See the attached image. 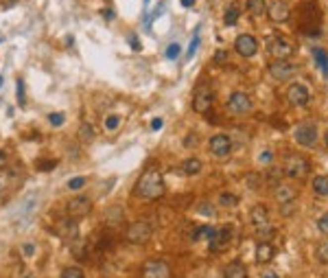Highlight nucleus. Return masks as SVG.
<instances>
[{
  "label": "nucleus",
  "instance_id": "1",
  "mask_svg": "<svg viewBox=\"0 0 328 278\" xmlns=\"http://www.w3.org/2000/svg\"><path fill=\"white\" fill-rule=\"evenodd\" d=\"M164 193H166V184H164V175L160 171V167H147L145 171L140 173L138 182L134 186V195L142 197V199H160Z\"/></svg>",
  "mask_w": 328,
  "mask_h": 278
},
{
  "label": "nucleus",
  "instance_id": "2",
  "mask_svg": "<svg viewBox=\"0 0 328 278\" xmlns=\"http://www.w3.org/2000/svg\"><path fill=\"white\" fill-rule=\"evenodd\" d=\"M282 171H284L287 177H291V180H304V177L311 173V165H309V160H306L304 156L291 154V156L284 158Z\"/></svg>",
  "mask_w": 328,
  "mask_h": 278
},
{
  "label": "nucleus",
  "instance_id": "3",
  "mask_svg": "<svg viewBox=\"0 0 328 278\" xmlns=\"http://www.w3.org/2000/svg\"><path fill=\"white\" fill-rule=\"evenodd\" d=\"M153 237V225L149 222H134L129 223V228H127L125 232V241L131 245H142L147 243Z\"/></svg>",
  "mask_w": 328,
  "mask_h": 278
},
{
  "label": "nucleus",
  "instance_id": "4",
  "mask_svg": "<svg viewBox=\"0 0 328 278\" xmlns=\"http://www.w3.org/2000/svg\"><path fill=\"white\" fill-rule=\"evenodd\" d=\"M140 278H173V270L166 261L149 259V261H145V265H142Z\"/></svg>",
  "mask_w": 328,
  "mask_h": 278
},
{
  "label": "nucleus",
  "instance_id": "5",
  "mask_svg": "<svg viewBox=\"0 0 328 278\" xmlns=\"http://www.w3.org/2000/svg\"><path fill=\"white\" fill-rule=\"evenodd\" d=\"M53 232H55L59 239L72 243V241H77V237H79V223H77V219H72V217H68V215H66V217H61V219H57V222H55Z\"/></svg>",
  "mask_w": 328,
  "mask_h": 278
},
{
  "label": "nucleus",
  "instance_id": "6",
  "mask_svg": "<svg viewBox=\"0 0 328 278\" xmlns=\"http://www.w3.org/2000/svg\"><path fill=\"white\" fill-rule=\"evenodd\" d=\"M293 138H295V143L298 145H302V147H315L317 143V127H315V123H311V120H304V123H300L298 127L293 129Z\"/></svg>",
  "mask_w": 328,
  "mask_h": 278
},
{
  "label": "nucleus",
  "instance_id": "7",
  "mask_svg": "<svg viewBox=\"0 0 328 278\" xmlns=\"http://www.w3.org/2000/svg\"><path fill=\"white\" fill-rule=\"evenodd\" d=\"M215 103V94L208 86H197V90L193 94V110L197 114H208L213 110Z\"/></svg>",
  "mask_w": 328,
  "mask_h": 278
},
{
  "label": "nucleus",
  "instance_id": "8",
  "mask_svg": "<svg viewBox=\"0 0 328 278\" xmlns=\"http://www.w3.org/2000/svg\"><path fill=\"white\" fill-rule=\"evenodd\" d=\"M92 211V199L90 197H83V195H77V197H70L66 202V215L72 219H81L90 215Z\"/></svg>",
  "mask_w": 328,
  "mask_h": 278
},
{
  "label": "nucleus",
  "instance_id": "9",
  "mask_svg": "<svg viewBox=\"0 0 328 278\" xmlns=\"http://www.w3.org/2000/svg\"><path fill=\"white\" fill-rule=\"evenodd\" d=\"M267 49H269V53L273 55V59H289V57L295 53V46L284 38H269Z\"/></svg>",
  "mask_w": 328,
  "mask_h": 278
},
{
  "label": "nucleus",
  "instance_id": "10",
  "mask_svg": "<svg viewBox=\"0 0 328 278\" xmlns=\"http://www.w3.org/2000/svg\"><path fill=\"white\" fill-rule=\"evenodd\" d=\"M295 70H298V66L291 64L289 59H273L272 64H269V75H272L276 81L291 79V77L295 75Z\"/></svg>",
  "mask_w": 328,
  "mask_h": 278
},
{
  "label": "nucleus",
  "instance_id": "11",
  "mask_svg": "<svg viewBox=\"0 0 328 278\" xmlns=\"http://www.w3.org/2000/svg\"><path fill=\"white\" fill-rule=\"evenodd\" d=\"M208 149H210V154H213L215 158H227V156H230V149H232L230 136H225V134L213 136L210 143H208Z\"/></svg>",
  "mask_w": 328,
  "mask_h": 278
},
{
  "label": "nucleus",
  "instance_id": "12",
  "mask_svg": "<svg viewBox=\"0 0 328 278\" xmlns=\"http://www.w3.org/2000/svg\"><path fill=\"white\" fill-rule=\"evenodd\" d=\"M230 239H232L230 225H217L213 239L208 241V245H210V250H213V252H223L227 245H230Z\"/></svg>",
  "mask_w": 328,
  "mask_h": 278
},
{
  "label": "nucleus",
  "instance_id": "13",
  "mask_svg": "<svg viewBox=\"0 0 328 278\" xmlns=\"http://www.w3.org/2000/svg\"><path fill=\"white\" fill-rule=\"evenodd\" d=\"M227 110L234 114H247L252 112V99L245 92H232L227 99Z\"/></svg>",
  "mask_w": 328,
  "mask_h": 278
},
{
  "label": "nucleus",
  "instance_id": "14",
  "mask_svg": "<svg viewBox=\"0 0 328 278\" xmlns=\"http://www.w3.org/2000/svg\"><path fill=\"white\" fill-rule=\"evenodd\" d=\"M234 51L239 55L243 57H254L256 55V51H258V40L254 38V35H239L234 42Z\"/></svg>",
  "mask_w": 328,
  "mask_h": 278
},
{
  "label": "nucleus",
  "instance_id": "15",
  "mask_svg": "<svg viewBox=\"0 0 328 278\" xmlns=\"http://www.w3.org/2000/svg\"><path fill=\"white\" fill-rule=\"evenodd\" d=\"M287 101L291 106H306L309 103V90H306V86L302 83H291L287 88Z\"/></svg>",
  "mask_w": 328,
  "mask_h": 278
},
{
  "label": "nucleus",
  "instance_id": "16",
  "mask_svg": "<svg viewBox=\"0 0 328 278\" xmlns=\"http://www.w3.org/2000/svg\"><path fill=\"white\" fill-rule=\"evenodd\" d=\"M267 15H269V20L272 22H276V24H284L289 20V15H291V9L287 7V2H273V4H269L267 7Z\"/></svg>",
  "mask_w": 328,
  "mask_h": 278
},
{
  "label": "nucleus",
  "instance_id": "17",
  "mask_svg": "<svg viewBox=\"0 0 328 278\" xmlns=\"http://www.w3.org/2000/svg\"><path fill=\"white\" fill-rule=\"evenodd\" d=\"M276 256V248H273L269 241H258V245H256V261L261 265H265L269 263V261Z\"/></svg>",
  "mask_w": 328,
  "mask_h": 278
},
{
  "label": "nucleus",
  "instance_id": "18",
  "mask_svg": "<svg viewBox=\"0 0 328 278\" xmlns=\"http://www.w3.org/2000/svg\"><path fill=\"white\" fill-rule=\"evenodd\" d=\"M250 219H252V223L256 225V228H261V225H265V223H272L269 222V211H267L265 204H256V206L252 208V213H250Z\"/></svg>",
  "mask_w": 328,
  "mask_h": 278
},
{
  "label": "nucleus",
  "instance_id": "19",
  "mask_svg": "<svg viewBox=\"0 0 328 278\" xmlns=\"http://www.w3.org/2000/svg\"><path fill=\"white\" fill-rule=\"evenodd\" d=\"M223 278H247V267L241 261H232L223 270Z\"/></svg>",
  "mask_w": 328,
  "mask_h": 278
},
{
  "label": "nucleus",
  "instance_id": "20",
  "mask_svg": "<svg viewBox=\"0 0 328 278\" xmlns=\"http://www.w3.org/2000/svg\"><path fill=\"white\" fill-rule=\"evenodd\" d=\"M276 202L280 204V206H284V204H291L295 199V191L291 186H276Z\"/></svg>",
  "mask_w": 328,
  "mask_h": 278
},
{
  "label": "nucleus",
  "instance_id": "21",
  "mask_svg": "<svg viewBox=\"0 0 328 278\" xmlns=\"http://www.w3.org/2000/svg\"><path fill=\"white\" fill-rule=\"evenodd\" d=\"M213 234H215V225H197V228L190 232V241H210L213 239Z\"/></svg>",
  "mask_w": 328,
  "mask_h": 278
},
{
  "label": "nucleus",
  "instance_id": "22",
  "mask_svg": "<svg viewBox=\"0 0 328 278\" xmlns=\"http://www.w3.org/2000/svg\"><path fill=\"white\" fill-rule=\"evenodd\" d=\"M202 171V160L199 158H186L182 162V173L184 175H197Z\"/></svg>",
  "mask_w": 328,
  "mask_h": 278
},
{
  "label": "nucleus",
  "instance_id": "23",
  "mask_svg": "<svg viewBox=\"0 0 328 278\" xmlns=\"http://www.w3.org/2000/svg\"><path fill=\"white\" fill-rule=\"evenodd\" d=\"M77 138L81 140V143H92L94 138H97V132H94V127L88 123H81V127H79V132H77Z\"/></svg>",
  "mask_w": 328,
  "mask_h": 278
},
{
  "label": "nucleus",
  "instance_id": "24",
  "mask_svg": "<svg viewBox=\"0 0 328 278\" xmlns=\"http://www.w3.org/2000/svg\"><path fill=\"white\" fill-rule=\"evenodd\" d=\"M245 7H247V11H250L252 15H258V18L267 13V2H265V0H247Z\"/></svg>",
  "mask_w": 328,
  "mask_h": 278
},
{
  "label": "nucleus",
  "instance_id": "25",
  "mask_svg": "<svg viewBox=\"0 0 328 278\" xmlns=\"http://www.w3.org/2000/svg\"><path fill=\"white\" fill-rule=\"evenodd\" d=\"M313 59L315 64L322 68V72H324V77H328V53L324 49H313Z\"/></svg>",
  "mask_w": 328,
  "mask_h": 278
},
{
  "label": "nucleus",
  "instance_id": "26",
  "mask_svg": "<svg viewBox=\"0 0 328 278\" xmlns=\"http://www.w3.org/2000/svg\"><path fill=\"white\" fill-rule=\"evenodd\" d=\"M239 15H241V9L236 7V4H230V7L225 9V15H223L225 27H234V24L239 22Z\"/></svg>",
  "mask_w": 328,
  "mask_h": 278
},
{
  "label": "nucleus",
  "instance_id": "27",
  "mask_svg": "<svg viewBox=\"0 0 328 278\" xmlns=\"http://www.w3.org/2000/svg\"><path fill=\"white\" fill-rule=\"evenodd\" d=\"M313 191L320 197H328V175H317L313 180Z\"/></svg>",
  "mask_w": 328,
  "mask_h": 278
},
{
  "label": "nucleus",
  "instance_id": "28",
  "mask_svg": "<svg viewBox=\"0 0 328 278\" xmlns=\"http://www.w3.org/2000/svg\"><path fill=\"white\" fill-rule=\"evenodd\" d=\"M120 123H123V118L118 114H108L103 120V127H105V132H116L120 127Z\"/></svg>",
  "mask_w": 328,
  "mask_h": 278
},
{
  "label": "nucleus",
  "instance_id": "29",
  "mask_svg": "<svg viewBox=\"0 0 328 278\" xmlns=\"http://www.w3.org/2000/svg\"><path fill=\"white\" fill-rule=\"evenodd\" d=\"M59 278H86V272H83L81 267H77V265H68V267L61 270Z\"/></svg>",
  "mask_w": 328,
  "mask_h": 278
},
{
  "label": "nucleus",
  "instance_id": "30",
  "mask_svg": "<svg viewBox=\"0 0 328 278\" xmlns=\"http://www.w3.org/2000/svg\"><path fill=\"white\" fill-rule=\"evenodd\" d=\"M219 204H221L223 208H234L236 204H239V197L232 195V193H223V195L219 197Z\"/></svg>",
  "mask_w": 328,
  "mask_h": 278
},
{
  "label": "nucleus",
  "instance_id": "31",
  "mask_svg": "<svg viewBox=\"0 0 328 278\" xmlns=\"http://www.w3.org/2000/svg\"><path fill=\"white\" fill-rule=\"evenodd\" d=\"M49 123H51V127H61V125L66 123V114H63V112H51L49 114Z\"/></svg>",
  "mask_w": 328,
  "mask_h": 278
},
{
  "label": "nucleus",
  "instance_id": "32",
  "mask_svg": "<svg viewBox=\"0 0 328 278\" xmlns=\"http://www.w3.org/2000/svg\"><path fill=\"white\" fill-rule=\"evenodd\" d=\"M88 184V177H72V180H68V191H81L83 186Z\"/></svg>",
  "mask_w": 328,
  "mask_h": 278
},
{
  "label": "nucleus",
  "instance_id": "33",
  "mask_svg": "<svg viewBox=\"0 0 328 278\" xmlns=\"http://www.w3.org/2000/svg\"><path fill=\"white\" fill-rule=\"evenodd\" d=\"M15 97H18V106H26V92H24V81L22 79L15 83Z\"/></svg>",
  "mask_w": 328,
  "mask_h": 278
},
{
  "label": "nucleus",
  "instance_id": "34",
  "mask_svg": "<svg viewBox=\"0 0 328 278\" xmlns=\"http://www.w3.org/2000/svg\"><path fill=\"white\" fill-rule=\"evenodd\" d=\"M57 167V160H38L35 162V169L38 171H53Z\"/></svg>",
  "mask_w": 328,
  "mask_h": 278
},
{
  "label": "nucleus",
  "instance_id": "35",
  "mask_svg": "<svg viewBox=\"0 0 328 278\" xmlns=\"http://www.w3.org/2000/svg\"><path fill=\"white\" fill-rule=\"evenodd\" d=\"M317 259H320L322 263H328V241L320 243V248H317Z\"/></svg>",
  "mask_w": 328,
  "mask_h": 278
},
{
  "label": "nucleus",
  "instance_id": "36",
  "mask_svg": "<svg viewBox=\"0 0 328 278\" xmlns=\"http://www.w3.org/2000/svg\"><path fill=\"white\" fill-rule=\"evenodd\" d=\"M317 230H320L322 234H328V213L317 219Z\"/></svg>",
  "mask_w": 328,
  "mask_h": 278
},
{
  "label": "nucleus",
  "instance_id": "37",
  "mask_svg": "<svg viewBox=\"0 0 328 278\" xmlns=\"http://www.w3.org/2000/svg\"><path fill=\"white\" fill-rule=\"evenodd\" d=\"M127 42H129V46H131V51H134V53H138V51L142 49V44H140V40L136 38L134 33H129L127 35Z\"/></svg>",
  "mask_w": 328,
  "mask_h": 278
},
{
  "label": "nucleus",
  "instance_id": "38",
  "mask_svg": "<svg viewBox=\"0 0 328 278\" xmlns=\"http://www.w3.org/2000/svg\"><path fill=\"white\" fill-rule=\"evenodd\" d=\"M179 51H182V49H179V44H171V46L166 49V59H177V57H179Z\"/></svg>",
  "mask_w": 328,
  "mask_h": 278
},
{
  "label": "nucleus",
  "instance_id": "39",
  "mask_svg": "<svg viewBox=\"0 0 328 278\" xmlns=\"http://www.w3.org/2000/svg\"><path fill=\"white\" fill-rule=\"evenodd\" d=\"M199 213H202V215H210V217H213V215H215L213 204H210V202H202V204H199Z\"/></svg>",
  "mask_w": 328,
  "mask_h": 278
},
{
  "label": "nucleus",
  "instance_id": "40",
  "mask_svg": "<svg viewBox=\"0 0 328 278\" xmlns=\"http://www.w3.org/2000/svg\"><path fill=\"white\" fill-rule=\"evenodd\" d=\"M197 46H199V35H195L193 38V42H190V46H188V53H186V57L190 59L195 53H197Z\"/></svg>",
  "mask_w": 328,
  "mask_h": 278
},
{
  "label": "nucleus",
  "instance_id": "41",
  "mask_svg": "<svg viewBox=\"0 0 328 278\" xmlns=\"http://www.w3.org/2000/svg\"><path fill=\"white\" fill-rule=\"evenodd\" d=\"M22 254L29 259V256H33L35 254V243H31V241H26V243L22 245Z\"/></svg>",
  "mask_w": 328,
  "mask_h": 278
},
{
  "label": "nucleus",
  "instance_id": "42",
  "mask_svg": "<svg viewBox=\"0 0 328 278\" xmlns=\"http://www.w3.org/2000/svg\"><path fill=\"white\" fill-rule=\"evenodd\" d=\"M199 140H197V134H188L186 140H184V147H195Z\"/></svg>",
  "mask_w": 328,
  "mask_h": 278
},
{
  "label": "nucleus",
  "instance_id": "43",
  "mask_svg": "<svg viewBox=\"0 0 328 278\" xmlns=\"http://www.w3.org/2000/svg\"><path fill=\"white\" fill-rule=\"evenodd\" d=\"M7 165H9V156H7V151H0V171L7 169Z\"/></svg>",
  "mask_w": 328,
  "mask_h": 278
},
{
  "label": "nucleus",
  "instance_id": "44",
  "mask_svg": "<svg viewBox=\"0 0 328 278\" xmlns=\"http://www.w3.org/2000/svg\"><path fill=\"white\" fill-rule=\"evenodd\" d=\"M215 61H217V64H223V61H227V51H217Z\"/></svg>",
  "mask_w": 328,
  "mask_h": 278
},
{
  "label": "nucleus",
  "instance_id": "45",
  "mask_svg": "<svg viewBox=\"0 0 328 278\" xmlns=\"http://www.w3.org/2000/svg\"><path fill=\"white\" fill-rule=\"evenodd\" d=\"M101 15H103V20H108V22H109V20H114V9H103V11H101Z\"/></svg>",
  "mask_w": 328,
  "mask_h": 278
},
{
  "label": "nucleus",
  "instance_id": "46",
  "mask_svg": "<svg viewBox=\"0 0 328 278\" xmlns=\"http://www.w3.org/2000/svg\"><path fill=\"white\" fill-rule=\"evenodd\" d=\"M20 0H0V7L2 9H9V7H13V4H18Z\"/></svg>",
  "mask_w": 328,
  "mask_h": 278
},
{
  "label": "nucleus",
  "instance_id": "47",
  "mask_svg": "<svg viewBox=\"0 0 328 278\" xmlns=\"http://www.w3.org/2000/svg\"><path fill=\"white\" fill-rule=\"evenodd\" d=\"M291 213H293V202H291V204H284V206H282V215H284V217H289Z\"/></svg>",
  "mask_w": 328,
  "mask_h": 278
},
{
  "label": "nucleus",
  "instance_id": "48",
  "mask_svg": "<svg viewBox=\"0 0 328 278\" xmlns=\"http://www.w3.org/2000/svg\"><path fill=\"white\" fill-rule=\"evenodd\" d=\"M162 125H164L162 118H153L151 120V129H162Z\"/></svg>",
  "mask_w": 328,
  "mask_h": 278
},
{
  "label": "nucleus",
  "instance_id": "49",
  "mask_svg": "<svg viewBox=\"0 0 328 278\" xmlns=\"http://www.w3.org/2000/svg\"><path fill=\"white\" fill-rule=\"evenodd\" d=\"M261 162H272V151H263V154H261Z\"/></svg>",
  "mask_w": 328,
  "mask_h": 278
},
{
  "label": "nucleus",
  "instance_id": "50",
  "mask_svg": "<svg viewBox=\"0 0 328 278\" xmlns=\"http://www.w3.org/2000/svg\"><path fill=\"white\" fill-rule=\"evenodd\" d=\"M182 4H184V7H193L195 0H182Z\"/></svg>",
  "mask_w": 328,
  "mask_h": 278
},
{
  "label": "nucleus",
  "instance_id": "51",
  "mask_svg": "<svg viewBox=\"0 0 328 278\" xmlns=\"http://www.w3.org/2000/svg\"><path fill=\"white\" fill-rule=\"evenodd\" d=\"M263 278H278V276L273 274V272H269V274H265V276H263Z\"/></svg>",
  "mask_w": 328,
  "mask_h": 278
},
{
  "label": "nucleus",
  "instance_id": "52",
  "mask_svg": "<svg viewBox=\"0 0 328 278\" xmlns=\"http://www.w3.org/2000/svg\"><path fill=\"white\" fill-rule=\"evenodd\" d=\"M324 143H326V147H328V129H326V134H324Z\"/></svg>",
  "mask_w": 328,
  "mask_h": 278
},
{
  "label": "nucleus",
  "instance_id": "53",
  "mask_svg": "<svg viewBox=\"0 0 328 278\" xmlns=\"http://www.w3.org/2000/svg\"><path fill=\"white\" fill-rule=\"evenodd\" d=\"M0 88H2V77H0Z\"/></svg>",
  "mask_w": 328,
  "mask_h": 278
},
{
  "label": "nucleus",
  "instance_id": "54",
  "mask_svg": "<svg viewBox=\"0 0 328 278\" xmlns=\"http://www.w3.org/2000/svg\"><path fill=\"white\" fill-rule=\"evenodd\" d=\"M149 2H151V0H145V4H149Z\"/></svg>",
  "mask_w": 328,
  "mask_h": 278
},
{
  "label": "nucleus",
  "instance_id": "55",
  "mask_svg": "<svg viewBox=\"0 0 328 278\" xmlns=\"http://www.w3.org/2000/svg\"><path fill=\"white\" fill-rule=\"evenodd\" d=\"M24 278H31V276H24Z\"/></svg>",
  "mask_w": 328,
  "mask_h": 278
},
{
  "label": "nucleus",
  "instance_id": "56",
  "mask_svg": "<svg viewBox=\"0 0 328 278\" xmlns=\"http://www.w3.org/2000/svg\"><path fill=\"white\" fill-rule=\"evenodd\" d=\"M0 40H2V38H0Z\"/></svg>",
  "mask_w": 328,
  "mask_h": 278
}]
</instances>
